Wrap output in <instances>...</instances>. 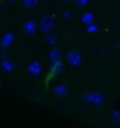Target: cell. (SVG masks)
Here are the masks:
<instances>
[{
  "instance_id": "6",
  "label": "cell",
  "mask_w": 120,
  "mask_h": 128,
  "mask_svg": "<svg viewBox=\"0 0 120 128\" xmlns=\"http://www.w3.org/2000/svg\"><path fill=\"white\" fill-rule=\"evenodd\" d=\"M0 68L4 70L5 73H11L16 68V65H14V62L12 61L11 59H4V60H1L0 62Z\"/></svg>"
},
{
  "instance_id": "12",
  "label": "cell",
  "mask_w": 120,
  "mask_h": 128,
  "mask_svg": "<svg viewBox=\"0 0 120 128\" xmlns=\"http://www.w3.org/2000/svg\"><path fill=\"white\" fill-rule=\"evenodd\" d=\"M25 8H34L39 5V0H23Z\"/></svg>"
},
{
  "instance_id": "15",
  "label": "cell",
  "mask_w": 120,
  "mask_h": 128,
  "mask_svg": "<svg viewBox=\"0 0 120 128\" xmlns=\"http://www.w3.org/2000/svg\"><path fill=\"white\" fill-rule=\"evenodd\" d=\"M111 120L114 122V124H119L120 122V113L118 109H114L112 113V115H111Z\"/></svg>"
},
{
  "instance_id": "7",
  "label": "cell",
  "mask_w": 120,
  "mask_h": 128,
  "mask_svg": "<svg viewBox=\"0 0 120 128\" xmlns=\"http://www.w3.org/2000/svg\"><path fill=\"white\" fill-rule=\"evenodd\" d=\"M24 31L27 35H32L34 34L35 31H37V25H35V21L34 20H26L25 24H24Z\"/></svg>"
},
{
  "instance_id": "3",
  "label": "cell",
  "mask_w": 120,
  "mask_h": 128,
  "mask_svg": "<svg viewBox=\"0 0 120 128\" xmlns=\"http://www.w3.org/2000/svg\"><path fill=\"white\" fill-rule=\"evenodd\" d=\"M66 61L68 62L72 67H77L81 64L82 58L79 52H77V50H70L67 53V55H66Z\"/></svg>"
},
{
  "instance_id": "5",
  "label": "cell",
  "mask_w": 120,
  "mask_h": 128,
  "mask_svg": "<svg viewBox=\"0 0 120 128\" xmlns=\"http://www.w3.org/2000/svg\"><path fill=\"white\" fill-rule=\"evenodd\" d=\"M13 41H14V34L12 32H7V33H5L1 36V39H0V46L3 47V48H7V47H10L13 44Z\"/></svg>"
},
{
  "instance_id": "10",
  "label": "cell",
  "mask_w": 120,
  "mask_h": 128,
  "mask_svg": "<svg viewBox=\"0 0 120 128\" xmlns=\"http://www.w3.org/2000/svg\"><path fill=\"white\" fill-rule=\"evenodd\" d=\"M48 58H50L51 62L60 61V59H61V52H60V50H58V48L51 50L50 54H48Z\"/></svg>"
},
{
  "instance_id": "1",
  "label": "cell",
  "mask_w": 120,
  "mask_h": 128,
  "mask_svg": "<svg viewBox=\"0 0 120 128\" xmlns=\"http://www.w3.org/2000/svg\"><path fill=\"white\" fill-rule=\"evenodd\" d=\"M81 100L85 104H92L94 106H100L104 104L105 96L101 93H98V92H86V93L82 94Z\"/></svg>"
},
{
  "instance_id": "2",
  "label": "cell",
  "mask_w": 120,
  "mask_h": 128,
  "mask_svg": "<svg viewBox=\"0 0 120 128\" xmlns=\"http://www.w3.org/2000/svg\"><path fill=\"white\" fill-rule=\"evenodd\" d=\"M55 24V16L53 14H46L40 21V30L44 33H48L53 30Z\"/></svg>"
},
{
  "instance_id": "18",
  "label": "cell",
  "mask_w": 120,
  "mask_h": 128,
  "mask_svg": "<svg viewBox=\"0 0 120 128\" xmlns=\"http://www.w3.org/2000/svg\"><path fill=\"white\" fill-rule=\"evenodd\" d=\"M8 1H14V0H8Z\"/></svg>"
},
{
  "instance_id": "13",
  "label": "cell",
  "mask_w": 120,
  "mask_h": 128,
  "mask_svg": "<svg viewBox=\"0 0 120 128\" xmlns=\"http://www.w3.org/2000/svg\"><path fill=\"white\" fill-rule=\"evenodd\" d=\"M86 31L88 32V33H91V34H95V33L99 31V26L93 22V24H91V25H88V26L86 27Z\"/></svg>"
},
{
  "instance_id": "17",
  "label": "cell",
  "mask_w": 120,
  "mask_h": 128,
  "mask_svg": "<svg viewBox=\"0 0 120 128\" xmlns=\"http://www.w3.org/2000/svg\"><path fill=\"white\" fill-rule=\"evenodd\" d=\"M75 2L78 6H86V5H88L89 0H75Z\"/></svg>"
},
{
  "instance_id": "14",
  "label": "cell",
  "mask_w": 120,
  "mask_h": 128,
  "mask_svg": "<svg viewBox=\"0 0 120 128\" xmlns=\"http://www.w3.org/2000/svg\"><path fill=\"white\" fill-rule=\"evenodd\" d=\"M46 44L50 45V46H54L55 44H57V36L53 34H48L46 36Z\"/></svg>"
},
{
  "instance_id": "16",
  "label": "cell",
  "mask_w": 120,
  "mask_h": 128,
  "mask_svg": "<svg viewBox=\"0 0 120 128\" xmlns=\"http://www.w3.org/2000/svg\"><path fill=\"white\" fill-rule=\"evenodd\" d=\"M61 16L64 18V19H68V18H71V11H68V10L62 11L61 12Z\"/></svg>"
},
{
  "instance_id": "20",
  "label": "cell",
  "mask_w": 120,
  "mask_h": 128,
  "mask_svg": "<svg viewBox=\"0 0 120 128\" xmlns=\"http://www.w3.org/2000/svg\"><path fill=\"white\" fill-rule=\"evenodd\" d=\"M0 90H1V85H0Z\"/></svg>"
},
{
  "instance_id": "9",
  "label": "cell",
  "mask_w": 120,
  "mask_h": 128,
  "mask_svg": "<svg viewBox=\"0 0 120 128\" xmlns=\"http://www.w3.org/2000/svg\"><path fill=\"white\" fill-rule=\"evenodd\" d=\"M62 70H64V64H62L61 60H60V61H57V62H52V65H51V67H50L51 73L53 74V75H57V74L61 73Z\"/></svg>"
},
{
  "instance_id": "4",
  "label": "cell",
  "mask_w": 120,
  "mask_h": 128,
  "mask_svg": "<svg viewBox=\"0 0 120 128\" xmlns=\"http://www.w3.org/2000/svg\"><path fill=\"white\" fill-rule=\"evenodd\" d=\"M27 72L31 75H33V76H37V75H39V74L43 72V66H41V64L39 61H32L28 64L27 66Z\"/></svg>"
},
{
  "instance_id": "8",
  "label": "cell",
  "mask_w": 120,
  "mask_h": 128,
  "mask_svg": "<svg viewBox=\"0 0 120 128\" xmlns=\"http://www.w3.org/2000/svg\"><path fill=\"white\" fill-rule=\"evenodd\" d=\"M53 92L58 98H64L67 94V86L65 84H58V85L54 86Z\"/></svg>"
},
{
  "instance_id": "11",
  "label": "cell",
  "mask_w": 120,
  "mask_h": 128,
  "mask_svg": "<svg viewBox=\"0 0 120 128\" xmlns=\"http://www.w3.org/2000/svg\"><path fill=\"white\" fill-rule=\"evenodd\" d=\"M81 21H82V24H85L86 26H88V25L94 22V16H93L91 12H86V13L82 14Z\"/></svg>"
},
{
  "instance_id": "19",
  "label": "cell",
  "mask_w": 120,
  "mask_h": 128,
  "mask_svg": "<svg viewBox=\"0 0 120 128\" xmlns=\"http://www.w3.org/2000/svg\"><path fill=\"white\" fill-rule=\"evenodd\" d=\"M64 1H70V0H64Z\"/></svg>"
}]
</instances>
